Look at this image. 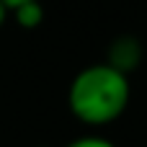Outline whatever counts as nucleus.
I'll return each instance as SVG.
<instances>
[{"label": "nucleus", "instance_id": "obj_1", "mask_svg": "<svg viewBox=\"0 0 147 147\" xmlns=\"http://www.w3.org/2000/svg\"><path fill=\"white\" fill-rule=\"evenodd\" d=\"M129 98H132L129 75L114 70L106 62L83 67L67 88L70 114L85 127L114 124L127 111Z\"/></svg>", "mask_w": 147, "mask_h": 147}, {"label": "nucleus", "instance_id": "obj_2", "mask_svg": "<svg viewBox=\"0 0 147 147\" xmlns=\"http://www.w3.org/2000/svg\"><path fill=\"white\" fill-rule=\"evenodd\" d=\"M142 54H145L142 52V41L137 36H129L127 34V36H119V39H114L109 44V49H106V65H111L114 70L129 75L132 70L140 67Z\"/></svg>", "mask_w": 147, "mask_h": 147}, {"label": "nucleus", "instance_id": "obj_3", "mask_svg": "<svg viewBox=\"0 0 147 147\" xmlns=\"http://www.w3.org/2000/svg\"><path fill=\"white\" fill-rule=\"evenodd\" d=\"M8 16H13L21 28H36L44 21V5H41V0H31V3H23L18 8H13Z\"/></svg>", "mask_w": 147, "mask_h": 147}, {"label": "nucleus", "instance_id": "obj_4", "mask_svg": "<svg viewBox=\"0 0 147 147\" xmlns=\"http://www.w3.org/2000/svg\"><path fill=\"white\" fill-rule=\"evenodd\" d=\"M65 147H116V145H114L111 140L101 137V134H83V137H78V140L67 142Z\"/></svg>", "mask_w": 147, "mask_h": 147}, {"label": "nucleus", "instance_id": "obj_5", "mask_svg": "<svg viewBox=\"0 0 147 147\" xmlns=\"http://www.w3.org/2000/svg\"><path fill=\"white\" fill-rule=\"evenodd\" d=\"M5 8H8V13L13 10V8H18V5H23V3H31V0H0Z\"/></svg>", "mask_w": 147, "mask_h": 147}, {"label": "nucleus", "instance_id": "obj_6", "mask_svg": "<svg viewBox=\"0 0 147 147\" xmlns=\"http://www.w3.org/2000/svg\"><path fill=\"white\" fill-rule=\"evenodd\" d=\"M5 21H8V8H5V5L0 3V26H3Z\"/></svg>", "mask_w": 147, "mask_h": 147}, {"label": "nucleus", "instance_id": "obj_7", "mask_svg": "<svg viewBox=\"0 0 147 147\" xmlns=\"http://www.w3.org/2000/svg\"><path fill=\"white\" fill-rule=\"evenodd\" d=\"M39 147H47V145H39Z\"/></svg>", "mask_w": 147, "mask_h": 147}]
</instances>
